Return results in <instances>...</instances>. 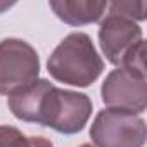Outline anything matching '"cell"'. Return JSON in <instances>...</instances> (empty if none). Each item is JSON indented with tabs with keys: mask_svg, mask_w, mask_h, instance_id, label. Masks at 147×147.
I'll use <instances>...</instances> for the list:
<instances>
[{
	"mask_svg": "<svg viewBox=\"0 0 147 147\" xmlns=\"http://www.w3.org/2000/svg\"><path fill=\"white\" fill-rule=\"evenodd\" d=\"M7 106L18 119L49 126L64 135L82 131L92 114L88 95L59 88L43 78L9 95Z\"/></svg>",
	"mask_w": 147,
	"mask_h": 147,
	"instance_id": "1",
	"label": "cell"
},
{
	"mask_svg": "<svg viewBox=\"0 0 147 147\" xmlns=\"http://www.w3.org/2000/svg\"><path fill=\"white\" fill-rule=\"evenodd\" d=\"M50 76L64 85L90 87L104 69V61L99 55L92 38L87 33H69L54 49L47 61Z\"/></svg>",
	"mask_w": 147,
	"mask_h": 147,
	"instance_id": "2",
	"label": "cell"
},
{
	"mask_svg": "<svg viewBox=\"0 0 147 147\" xmlns=\"http://www.w3.org/2000/svg\"><path fill=\"white\" fill-rule=\"evenodd\" d=\"M40 57L21 38L0 40V94L12 95L38 80Z\"/></svg>",
	"mask_w": 147,
	"mask_h": 147,
	"instance_id": "3",
	"label": "cell"
},
{
	"mask_svg": "<svg viewBox=\"0 0 147 147\" xmlns=\"http://www.w3.org/2000/svg\"><path fill=\"white\" fill-rule=\"evenodd\" d=\"M90 138L95 147H144L145 121L133 113L102 109L92 123Z\"/></svg>",
	"mask_w": 147,
	"mask_h": 147,
	"instance_id": "4",
	"label": "cell"
},
{
	"mask_svg": "<svg viewBox=\"0 0 147 147\" xmlns=\"http://www.w3.org/2000/svg\"><path fill=\"white\" fill-rule=\"evenodd\" d=\"M100 95L107 109H118L133 114H142L145 111V80L130 75L121 67L113 69L106 76L100 87Z\"/></svg>",
	"mask_w": 147,
	"mask_h": 147,
	"instance_id": "5",
	"label": "cell"
},
{
	"mask_svg": "<svg viewBox=\"0 0 147 147\" xmlns=\"http://www.w3.org/2000/svg\"><path fill=\"white\" fill-rule=\"evenodd\" d=\"M140 42H144L142 28L130 18L109 12L99 26V43L106 59L118 66L125 55Z\"/></svg>",
	"mask_w": 147,
	"mask_h": 147,
	"instance_id": "6",
	"label": "cell"
},
{
	"mask_svg": "<svg viewBox=\"0 0 147 147\" xmlns=\"http://www.w3.org/2000/svg\"><path fill=\"white\" fill-rule=\"evenodd\" d=\"M49 5L61 21L71 26L95 23L107 9L106 2H94V0H52Z\"/></svg>",
	"mask_w": 147,
	"mask_h": 147,
	"instance_id": "7",
	"label": "cell"
},
{
	"mask_svg": "<svg viewBox=\"0 0 147 147\" xmlns=\"http://www.w3.org/2000/svg\"><path fill=\"white\" fill-rule=\"evenodd\" d=\"M0 147H33V137H26L14 126L0 125Z\"/></svg>",
	"mask_w": 147,
	"mask_h": 147,
	"instance_id": "8",
	"label": "cell"
},
{
	"mask_svg": "<svg viewBox=\"0 0 147 147\" xmlns=\"http://www.w3.org/2000/svg\"><path fill=\"white\" fill-rule=\"evenodd\" d=\"M145 9H147L145 2H113L109 5V12L123 14V16L133 19L135 23L145 19Z\"/></svg>",
	"mask_w": 147,
	"mask_h": 147,
	"instance_id": "9",
	"label": "cell"
},
{
	"mask_svg": "<svg viewBox=\"0 0 147 147\" xmlns=\"http://www.w3.org/2000/svg\"><path fill=\"white\" fill-rule=\"evenodd\" d=\"M12 4H7V2H2V4H0V12H2V11H5V9H9Z\"/></svg>",
	"mask_w": 147,
	"mask_h": 147,
	"instance_id": "10",
	"label": "cell"
},
{
	"mask_svg": "<svg viewBox=\"0 0 147 147\" xmlns=\"http://www.w3.org/2000/svg\"><path fill=\"white\" fill-rule=\"evenodd\" d=\"M80 147H95V145H92V144H82Z\"/></svg>",
	"mask_w": 147,
	"mask_h": 147,
	"instance_id": "11",
	"label": "cell"
}]
</instances>
